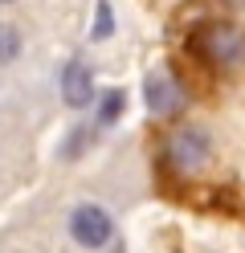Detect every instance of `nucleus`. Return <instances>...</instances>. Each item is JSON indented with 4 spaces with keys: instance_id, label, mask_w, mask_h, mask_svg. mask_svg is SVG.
Instances as JSON below:
<instances>
[{
    "instance_id": "nucleus-1",
    "label": "nucleus",
    "mask_w": 245,
    "mask_h": 253,
    "mask_svg": "<svg viewBox=\"0 0 245 253\" xmlns=\"http://www.w3.org/2000/svg\"><path fill=\"white\" fill-rule=\"evenodd\" d=\"M200 49L208 53L212 66L237 70V66H245V29L229 25V21H217V25L200 29Z\"/></svg>"
},
{
    "instance_id": "nucleus-2",
    "label": "nucleus",
    "mask_w": 245,
    "mask_h": 253,
    "mask_svg": "<svg viewBox=\"0 0 245 253\" xmlns=\"http://www.w3.org/2000/svg\"><path fill=\"white\" fill-rule=\"evenodd\" d=\"M70 237L82 249H102L114 237V225H110V216L98 209V204H78L70 212Z\"/></svg>"
},
{
    "instance_id": "nucleus-3",
    "label": "nucleus",
    "mask_w": 245,
    "mask_h": 253,
    "mask_svg": "<svg viewBox=\"0 0 245 253\" xmlns=\"http://www.w3.org/2000/svg\"><path fill=\"white\" fill-rule=\"evenodd\" d=\"M143 102L155 119H168L176 110H184V90H180V82L168 70H151L143 78Z\"/></svg>"
},
{
    "instance_id": "nucleus-4",
    "label": "nucleus",
    "mask_w": 245,
    "mask_h": 253,
    "mask_svg": "<svg viewBox=\"0 0 245 253\" xmlns=\"http://www.w3.org/2000/svg\"><path fill=\"white\" fill-rule=\"evenodd\" d=\"M208 135L204 131H180V135H172V143H168V164L176 168V171H200L204 164H208Z\"/></svg>"
},
{
    "instance_id": "nucleus-5",
    "label": "nucleus",
    "mask_w": 245,
    "mask_h": 253,
    "mask_svg": "<svg viewBox=\"0 0 245 253\" xmlns=\"http://www.w3.org/2000/svg\"><path fill=\"white\" fill-rule=\"evenodd\" d=\"M61 98H65V106H74V110L90 106V98H94V74H90L86 61H70V66H65V74H61Z\"/></svg>"
},
{
    "instance_id": "nucleus-6",
    "label": "nucleus",
    "mask_w": 245,
    "mask_h": 253,
    "mask_svg": "<svg viewBox=\"0 0 245 253\" xmlns=\"http://www.w3.org/2000/svg\"><path fill=\"white\" fill-rule=\"evenodd\" d=\"M123 106H127L123 90H106V94H102V106H98V123H102V126H110L114 119L123 115Z\"/></svg>"
},
{
    "instance_id": "nucleus-7",
    "label": "nucleus",
    "mask_w": 245,
    "mask_h": 253,
    "mask_svg": "<svg viewBox=\"0 0 245 253\" xmlns=\"http://www.w3.org/2000/svg\"><path fill=\"white\" fill-rule=\"evenodd\" d=\"M114 33V17H110V4L98 0V17H94V29H90V41H106Z\"/></svg>"
},
{
    "instance_id": "nucleus-8",
    "label": "nucleus",
    "mask_w": 245,
    "mask_h": 253,
    "mask_svg": "<svg viewBox=\"0 0 245 253\" xmlns=\"http://www.w3.org/2000/svg\"><path fill=\"white\" fill-rule=\"evenodd\" d=\"M21 53V33L12 25H0V61H12Z\"/></svg>"
},
{
    "instance_id": "nucleus-9",
    "label": "nucleus",
    "mask_w": 245,
    "mask_h": 253,
    "mask_svg": "<svg viewBox=\"0 0 245 253\" xmlns=\"http://www.w3.org/2000/svg\"><path fill=\"white\" fill-rule=\"evenodd\" d=\"M86 139H90V131H74V135H70V147H65L61 155H65V160H74V155L82 151V143H86Z\"/></svg>"
}]
</instances>
